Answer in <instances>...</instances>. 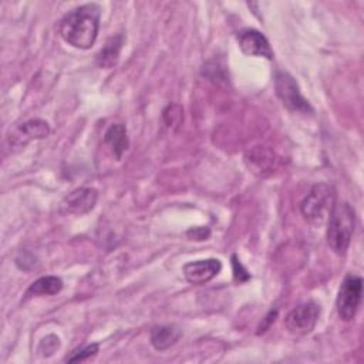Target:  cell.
<instances>
[{
	"label": "cell",
	"mask_w": 364,
	"mask_h": 364,
	"mask_svg": "<svg viewBox=\"0 0 364 364\" xmlns=\"http://www.w3.org/2000/svg\"><path fill=\"white\" fill-rule=\"evenodd\" d=\"M100 11L101 9L95 3H87L73 9L58 23L60 37L75 48H90L98 36Z\"/></svg>",
	"instance_id": "6da1fadb"
},
{
	"label": "cell",
	"mask_w": 364,
	"mask_h": 364,
	"mask_svg": "<svg viewBox=\"0 0 364 364\" xmlns=\"http://www.w3.org/2000/svg\"><path fill=\"white\" fill-rule=\"evenodd\" d=\"M355 228V212L348 202L334 203L327 218V245L337 255H344Z\"/></svg>",
	"instance_id": "7a4b0ae2"
},
{
	"label": "cell",
	"mask_w": 364,
	"mask_h": 364,
	"mask_svg": "<svg viewBox=\"0 0 364 364\" xmlns=\"http://www.w3.org/2000/svg\"><path fill=\"white\" fill-rule=\"evenodd\" d=\"M336 203V191L328 183H316L300 205L301 215L313 225L323 223Z\"/></svg>",
	"instance_id": "3957f363"
},
{
	"label": "cell",
	"mask_w": 364,
	"mask_h": 364,
	"mask_svg": "<svg viewBox=\"0 0 364 364\" xmlns=\"http://www.w3.org/2000/svg\"><path fill=\"white\" fill-rule=\"evenodd\" d=\"M274 88L276 94L280 98L282 104L299 114H313V108L309 101L301 95L299 84L296 80L286 71H277L274 78Z\"/></svg>",
	"instance_id": "277c9868"
},
{
	"label": "cell",
	"mask_w": 364,
	"mask_h": 364,
	"mask_svg": "<svg viewBox=\"0 0 364 364\" xmlns=\"http://www.w3.org/2000/svg\"><path fill=\"white\" fill-rule=\"evenodd\" d=\"M361 297H363L361 277L354 276V274L346 276V279L343 280V283L340 286L337 300H336L337 313L341 320L350 321L355 317L357 310L361 303Z\"/></svg>",
	"instance_id": "5b68a950"
},
{
	"label": "cell",
	"mask_w": 364,
	"mask_h": 364,
	"mask_svg": "<svg viewBox=\"0 0 364 364\" xmlns=\"http://www.w3.org/2000/svg\"><path fill=\"white\" fill-rule=\"evenodd\" d=\"M320 306L314 301L303 303L294 307L284 318V326L294 336H306L313 331L318 321Z\"/></svg>",
	"instance_id": "8992f818"
},
{
	"label": "cell",
	"mask_w": 364,
	"mask_h": 364,
	"mask_svg": "<svg viewBox=\"0 0 364 364\" xmlns=\"http://www.w3.org/2000/svg\"><path fill=\"white\" fill-rule=\"evenodd\" d=\"M50 134V125L44 119H30L17 125L9 134V144L14 149H23L34 139H43Z\"/></svg>",
	"instance_id": "52a82bcc"
},
{
	"label": "cell",
	"mask_w": 364,
	"mask_h": 364,
	"mask_svg": "<svg viewBox=\"0 0 364 364\" xmlns=\"http://www.w3.org/2000/svg\"><path fill=\"white\" fill-rule=\"evenodd\" d=\"M98 193L94 188H78L68 193L60 203V212L63 215L81 216L88 213L97 203Z\"/></svg>",
	"instance_id": "ba28073f"
},
{
	"label": "cell",
	"mask_w": 364,
	"mask_h": 364,
	"mask_svg": "<svg viewBox=\"0 0 364 364\" xmlns=\"http://www.w3.org/2000/svg\"><path fill=\"white\" fill-rule=\"evenodd\" d=\"M245 164L252 173L264 178L274 172L277 166V156L273 149L264 145L250 148L245 154Z\"/></svg>",
	"instance_id": "9c48e42d"
},
{
	"label": "cell",
	"mask_w": 364,
	"mask_h": 364,
	"mask_svg": "<svg viewBox=\"0 0 364 364\" xmlns=\"http://www.w3.org/2000/svg\"><path fill=\"white\" fill-rule=\"evenodd\" d=\"M237 43L240 50L246 55H257V57H264L267 60H272L274 55L267 38L255 28L242 30L237 34Z\"/></svg>",
	"instance_id": "30bf717a"
},
{
	"label": "cell",
	"mask_w": 364,
	"mask_h": 364,
	"mask_svg": "<svg viewBox=\"0 0 364 364\" xmlns=\"http://www.w3.org/2000/svg\"><path fill=\"white\" fill-rule=\"evenodd\" d=\"M222 269V263L218 259H205V260H196L189 262L183 266V274L185 279L191 284H205L209 280H212L215 276L219 274Z\"/></svg>",
	"instance_id": "8fae6325"
},
{
	"label": "cell",
	"mask_w": 364,
	"mask_h": 364,
	"mask_svg": "<svg viewBox=\"0 0 364 364\" xmlns=\"http://www.w3.org/2000/svg\"><path fill=\"white\" fill-rule=\"evenodd\" d=\"M104 142L109 146L112 155L117 159H121L129 146L127 128L122 124H112L104 134Z\"/></svg>",
	"instance_id": "7c38bea8"
},
{
	"label": "cell",
	"mask_w": 364,
	"mask_h": 364,
	"mask_svg": "<svg viewBox=\"0 0 364 364\" xmlns=\"http://www.w3.org/2000/svg\"><path fill=\"white\" fill-rule=\"evenodd\" d=\"M179 337H181V330L175 326H155L152 327L149 334L151 344L158 351L168 350L169 347L176 344Z\"/></svg>",
	"instance_id": "4fadbf2b"
},
{
	"label": "cell",
	"mask_w": 364,
	"mask_h": 364,
	"mask_svg": "<svg viewBox=\"0 0 364 364\" xmlns=\"http://www.w3.org/2000/svg\"><path fill=\"white\" fill-rule=\"evenodd\" d=\"M121 47H122V36L121 34L109 37L105 41V44L102 46V48L95 55L97 65L101 67V68H111V67H114L117 64V61H118Z\"/></svg>",
	"instance_id": "5bb4252c"
},
{
	"label": "cell",
	"mask_w": 364,
	"mask_h": 364,
	"mask_svg": "<svg viewBox=\"0 0 364 364\" xmlns=\"http://www.w3.org/2000/svg\"><path fill=\"white\" fill-rule=\"evenodd\" d=\"M63 289V280L57 276H43L37 280H34L28 290L27 294L30 296H51L58 293Z\"/></svg>",
	"instance_id": "9a60e30c"
},
{
	"label": "cell",
	"mask_w": 364,
	"mask_h": 364,
	"mask_svg": "<svg viewBox=\"0 0 364 364\" xmlns=\"http://www.w3.org/2000/svg\"><path fill=\"white\" fill-rule=\"evenodd\" d=\"M164 121L166 124V127L169 128H178L183 119V111L182 107L178 104H169L165 109H164Z\"/></svg>",
	"instance_id": "2e32d148"
},
{
	"label": "cell",
	"mask_w": 364,
	"mask_h": 364,
	"mask_svg": "<svg viewBox=\"0 0 364 364\" xmlns=\"http://www.w3.org/2000/svg\"><path fill=\"white\" fill-rule=\"evenodd\" d=\"M98 348H100V346H98L97 343L84 346V347H81V348L73 351V354L68 355V357L65 358V361L74 363V361H84V360H88V358L94 357V355L98 353Z\"/></svg>",
	"instance_id": "e0dca14e"
},
{
	"label": "cell",
	"mask_w": 364,
	"mask_h": 364,
	"mask_svg": "<svg viewBox=\"0 0 364 364\" xmlns=\"http://www.w3.org/2000/svg\"><path fill=\"white\" fill-rule=\"evenodd\" d=\"M232 266H233V276H235V280H237L239 283L242 282H246L250 279V274L247 273V270L242 266V263L237 260V257L233 255L232 256Z\"/></svg>",
	"instance_id": "ac0fdd59"
},
{
	"label": "cell",
	"mask_w": 364,
	"mask_h": 364,
	"mask_svg": "<svg viewBox=\"0 0 364 364\" xmlns=\"http://www.w3.org/2000/svg\"><path fill=\"white\" fill-rule=\"evenodd\" d=\"M210 235L209 228L206 226H200V228H192L186 232V236L192 240H206Z\"/></svg>",
	"instance_id": "d6986e66"
},
{
	"label": "cell",
	"mask_w": 364,
	"mask_h": 364,
	"mask_svg": "<svg viewBox=\"0 0 364 364\" xmlns=\"http://www.w3.org/2000/svg\"><path fill=\"white\" fill-rule=\"evenodd\" d=\"M276 316H277V310H270V311L267 313V316L263 318V321L260 323V326H259V328H257V334L264 333V331L270 327V324L276 320Z\"/></svg>",
	"instance_id": "ffe728a7"
}]
</instances>
